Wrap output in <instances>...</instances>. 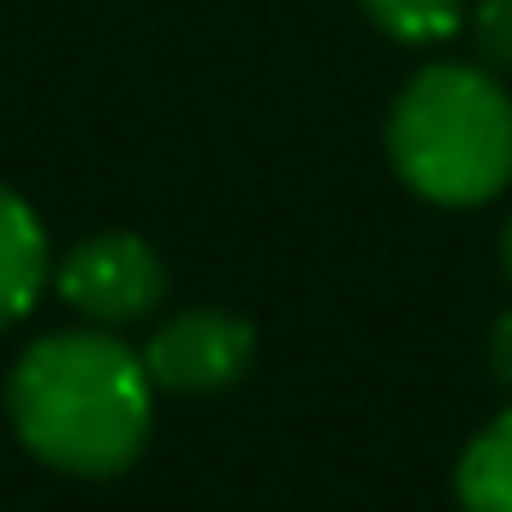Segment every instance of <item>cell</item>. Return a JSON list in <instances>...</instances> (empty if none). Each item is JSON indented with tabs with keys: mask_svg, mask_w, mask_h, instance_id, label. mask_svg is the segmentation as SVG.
I'll list each match as a JSON object with an SVG mask.
<instances>
[{
	"mask_svg": "<svg viewBox=\"0 0 512 512\" xmlns=\"http://www.w3.org/2000/svg\"><path fill=\"white\" fill-rule=\"evenodd\" d=\"M489 364H495V382L512 387V310L495 322V334H489Z\"/></svg>",
	"mask_w": 512,
	"mask_h": 512,
	"instance_id": "cell-9",
	"label": "cell"
},
{
	"mask_svg": "<svg viewBox=\"0 0 512 512\" xmlns=\"http://www.w3.org/2000/svg\"><path fill=\"white\" fill-rule=\"evenodd\" d=\"M149 382L179 387V393H215L239 382L251 364V328L227 310H185L149 334Z\"/></svg>",
	"mask_w": 512,
	"mask_h": 512,
	"instance_id": "cell-4",
	"label": "cell"
},
{
	"mask_svg": "<svg viewBox=\"0 0 512 512\" xmlns=\"http://www.w3.org/2000/svg\"><path fill=\"white\" fill-rule=\"evenodd\" d=\"M48 280V239L24 197L0 185V328L18 322Z\"/></svg>",
	"mask_w": 512,
	"mask_h": 512,
	"instance_id": "cell-5",
	"label": "cell"
},
{
	"mask_svg": "<svg viewBox=\"0 0 512 512\" xmlns=\"http://www.w3.org/2000/svg\"><path fill=\"white\" fill-rule=\"evenodd\" d=\"M501 262H507V280H512V221H507V233H501Z\"/></svg>",
	"mask_w": 512,
	"mask_h": 512,
	"instance_id": "cell-10",
	"label": "cell"
},
{
	"mask_svg": "<svg viewBox=\"0 0 512 512\" xmlns=\"http://www.w3.org/2000/svg\"><path fill=\"white\" fill-rule=\"evenodd\" d=\"M393 42H447L465 24V0H364Z\"/></svg>",
	"mask_w": 512,
	"mask_h": 512,
	"instance_id": "cell-7",
	"label": "cell"
},
{
	"mask_svg": "<svg viewBox=\"0 0 512 512\" xmlns=\"http://www.w3.org/2000/svg\"><path fill=\"white\" fill-rule=\"evenodd\" d=\"M387 155L417 197L477 209L512 185V96L489 66H423L387 114Z\"/></svg>",
	"mask_w": 512,
	"mask_h": 512,
	"instance_id": "cell-2",
	"label": "cell"
},
{
	"mask_svg": "<svg viewBox=\"0 0 512 512\" xmlns=\"http://www.w3.org/2000/svg\"><path fill=\"white\" fill-rule=\"evenodd\" d=\"M149 364L102 328L36 340L12 382L6 411L36 459L72 477L126 471L149 435Z\"/></svg>",
	"mask_w": 512,
	"mask_h": 512,
	"instance_id": "cell-1",
	"label": "cell"
},
{
	"mask_svg": "<svg viewBox=\"0 0 512 512\" xmlns=\"http://www.w3.org/2000/svg\"><path fill=\"white\" fill-rule=\"evenodd\" d=\"M471 42L489 72H512V0H477L471 6Z\"/></svg>",
	"mask_w": 512,
	"mask_h": 512,
	"instance_id": "cell-8",
	"label": "cell"
},
{
	"mask_svg": "<svg viewBox=\"0 0 512 512\" xmlns=\"http://www.w3.org/2000/svg\"><path fill=\"white\" fill-rule=\"evenodd\" d=\"M459 501L465 512H512V405L459 453Z\"/></svg>",
	"mask_w": 512,
	"mask_h": 512,
	"instance_id": "cell-6",
	"label": "cell"
},
{
	"mask_svg": "<svg viewBox=\"0 0 512 512\" xmlns=\"http://www.w3.org/2000/svg\"><path fill=\"white\" fill-rule=\"evenodd\" d=\"M167 292V274H161V256L149 251L137 233H102V239H84L78 251L60 262V298L114 328V322H137L161 304Z\"/></svg>",
	"mask_w": 512,
	"mask_h": 512,
	"instance_id": "cell-3",
	"label": "cell"
}]
</instances>
